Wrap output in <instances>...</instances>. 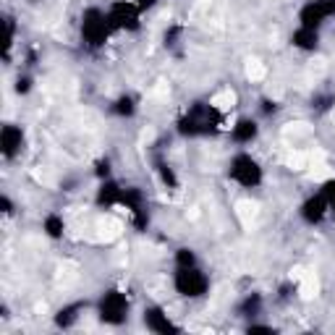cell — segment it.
Wrapping results in <instances>:
<instances>
[{"label": "cell", "instance_id": "cell-1", "mask_svg": "<svg viewBox=\"0 0 335 335\" xmlns=\"http://www.w3.org/2000/svg\"><path fill=\"white\" fill-rule=\"evenodd\" d=\"M233 100H236L233 92H223V94H218L212 100V105H215V108H220V110H228V108H233Z\"/></svg>", "mask_w": 335, "mask_h": 335}, {"label": "cell", "instance_id": "cell-2", "mask_svg": "<svg viewBox=\"0 0 335 335\" xmlns=\"http://www.w3.org/2000/svg\"><path fill=\"white\" fill-rule=\"evenodd\" d=\"M246 74H249V79H262V76H264V68H262L257 60H251L249 68H246Z\"/></svg>", "mask_w": 335, "mask_h": 335}]
</instances>
